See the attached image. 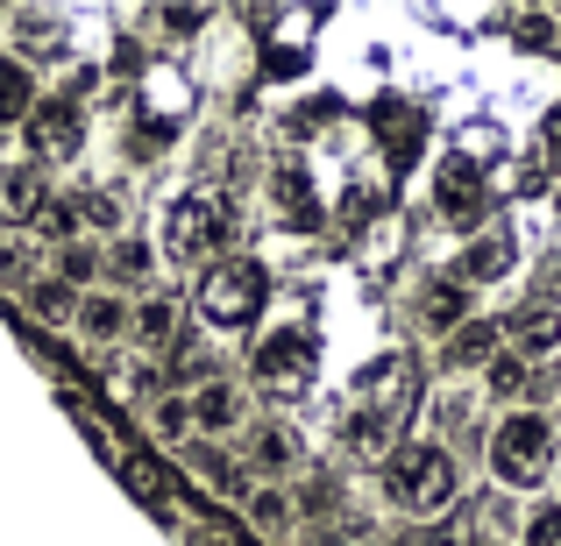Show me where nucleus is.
Wrapping results in <instances>:
<instances>
[{
  "instance_id": "f257e3e1",
  "label": "nucleus",
  "mask_w": 561,
  "mask_h": 546,
  "mask_svg": "<svg viewBox=\"0 0 561 546\" xmlns=\"http://www.w3.org/2000/svg\"><path fill=\"white\" fill-rule=\"evenodd\" d=\"M383 490H391V504L412 511V519H440V511L455 504V490H462V468H455L448 440H405V448L391 454V468H383Z\"/></svg>"
},
{
  "instance_id": "f03ea898",
  "label": "nucleus",
  "mask_w": 561,
  "mask_h": 546,
  "mask_svg": "<svg viewBox=\"0 0 561 546\" xmlns=\"http://www.w3.org/2000/svg\"><path fill=\"white\" fill-rule=\"evenodd\" d=\"M263 299H271V277H263V263H249V256H214L199 270V284H192L199 320H206V327H220V334L256 327Z\"/></svg>"
},
{
  "instance_id": "7ed1b4c3",
  "label": "nucleus",
  "mask_w": 561,
  "mask_h": 546,
  "mask_svg": "<svg viewBox=\"0 0 561 546\" xmlns=\"http://www.w3.org/2000/svg\"><path fill=\"white\" fill-rule=\"evenodd\" d=\"M554 468V419L534 405L505 411V419L491 426V476L505 483V490H540Z\"/></svg>"
},
{
  "instance_id": "20e7f679",
  "label": "nucleus",
  "mask_w": 561,
  "mask_h": 546,
  "mask_svg": "<svg viewBox=\"0 0 561 546\" xmlns=\"http://www.w3.org/2000/svg\"><path fill=\"white\" fill-rule=\"evenodd\" d=\"M256 391H271L277 405H299L306 391H313V369H320V348H313V334L306 327H277V334H263L256 341Z\"/></svg>"
},
{
  "instance_id": "39448f33",
  "label": "nucleus",
  "mask_w": 561,
  "mask_h": 546,
  "mask_svg": "<svg viewBox=\"0 0 561 546\" xmlns=\"http://www.w3.org/2000/svg\"><path fill=\"white\" fill-rule=\"evenodd\" d=\"M220 242H228V199H214V191H185L164 213V256L171 263H199L206 270Z\"/></svg>"
},
{
  "instance_id": "423d86ee",
  "label": "nucleus",
  "mask_w": 561,
  "mask_h": 546,
  "mask_svg": "<svg viewBox=\"0 0 561 546\" xmlns=\"http://www.w3.org/2000/svg\"><path fill=\"white\" fill-rule=\"evenodd\" d=\"M22 136H28V164H65V156H79V142H85L79 100H36Z\"/></svg>"
},
{
  "instance_id": "0eeeda50",
  "label": "nucleus",
  "mask_w": 561,
  "mask_h": 546,
  "mask_svg": "<svg viewBox=\"0 0 561 546\" xmlns=\"http://www.w3.org/2000/svg\"><path fill=\"white\" fill-rule=\"evenodd\" d=\"M43 199H50V191H43V164H0V220H8V228H28V220L43 213Z\"/></svg>"
},
{
  "instance_id": "6e6552de",
  "label": "nucleus",
  "mask_w": 561,
  "mask_h": 546,
  "mask_svg": "<svg viewBox=\"0 0 561 546\" xmlns=\"http://www.w3.org/2000/svg\"><path fill=\"white\" fill-rule=\"evenodd\" d=\"M185 419L199 426V433H234V426H242V391L220 383V376H206L199 391L185 397Z\"/></svg>"
},
{
  "instance_id": "1a4fd4ad",
  "label": "nucleus",
  "mask_w": 561,
  "mask_h": 546,
  "mask_svg": "<svg viewBox=\"0 0 561 546\" xmlns=\"http://www.w3.org/2000/svg\"><path fill=\"white\" fill-rule=\"evenodd\" d=\"M434 206L448 220H477L483 213V171L462 164V156H448V164H440V178H434Z\"/></svg>"
},
{
  "instance_id": "9d476101",
  "label": "nucleus",
  "mask_w": 561,
  "mask_h": 546,
  "mask_svg": "<svg viewBox=\"0 0 561 546\" xmlns=\"http://www.w3.org/2000/svg\"><path fill=\"white\" fill-rule=\"evenodd\" d=\"M512 263H519V242H512V228H483L477 242L462 248V263H455V270H462L469 284H497Z\"/></svg>"
},
{
  "instance_id": "9b49d317",
  "label": "nucleus",
  "mask_w": 561,
  "mask_h": 546,
  "mask_svg": "<svg viewBox=\"0 0 561 546\" xmlns=\"http://www.w3.org/2000/svg\"><path fill=\"white\" fill-rule=\"evenodd\" d=\"M71 320H79V334H85L93 348L128 341V299H114V291H85V299L71 305Z\"/></svg>"
},
{
  "instance_id": "f8f14e48",
  "label": "nucleus",
  "mask_w": 561,
  "mask_h": 546,
  "mask_svg": "<svg viewBox=\"0 0 561 546\" xmlns=\"http://www.w3.org/2000/svg\"><path fill=\"white\" fill-rule=\"evenodd\" d=\"M249 468H263V476H291L299 468V440H291V426H249Z\"/></svg>"
},
{
  "instance_id": "ddd939ff",
  "label": "nucleus",
  "mask_w": 561,
  "mask_h": 546,
  "mask_svg": "<svg viewBox=\"0 0 561 546\" xmlns=\"http://www.w3.org/2000/svg\"><path fill=\"white\" fill-rule=\"evenodd\" d=\"M185 468L206 483V490H220V497L242 490V462H234L228 448H214V440H185Z\"/></svg>"
},
{
  "instance_id": "4468645a",
  "label": "nucleus",
  "mask_w": 561,
  "mask_h": 546,
  "mask_svg": "<svg viewBox=\"0 0 561 546\" xmlns=\"http://www.w3.org/2000/svg\"><path fill=\"white\" fill-rule=\"evenodd\" d=\"M128 334H136L142 348H164L171 334H179V299H164V291L136 299V305H128Z\"/></svg>"
},
{
  "instance_id": "2eb2a0df",
  "label": "nucleus",
  "mask_w": 561,
  "mask_h": 546,
  "mask_svg": "<svg viewBox=\"0 0 561 546\" xmlns=\"http://www.w3.org/2000/svg\"><path fill=\"white\" fill-rule=\"evenodd\" d=\"M36 114V79L14 50H0V121H28Z\"/></svg>"
},
{
  "instance_id": "dca6fc26",
  "label": "nucleus",
  "mask_w": 561,
  "mask_h": 546,
  "mask_svg": "<svg viewBox=\"0 0 561 546\" xmlns=\"http://www.w3.org/2000/svg\"><path fill=\"white\" fill-rule=\"evenodd\" d=\"M150 242H136V234H122V242L107 248V256H100V270L107 277H122V284H142V277H150Z\"/></svg>"
},
{
  "instance_id": "f3484780",
  "label": "nucleus",
  "mask_w": 561,
  "mask_h": 546,
  "mask_svg": "<svg viewBox=\"0 0 561 546\" xmlns=\"http://www.w3.org/2000/svg\"><path fill=\"white\" fill-rule=\"evenodd\" d=\"M36 234L43 242H57V248H71L85 234V220H79V199H43V213H36Z\"/></svg>"
},
{
  "instance_id": "a211bd4d",
  "label": "nucleus",
  "mask_w": 561,
  "mask_h": 546,
  "mask_svg": "<svg viewBox=\"0 0 561 546\" xmlns=\"http://www.w3.org/2000/svg\"><path fill=\"white\" fill-rule=\"evenodd\" d=\"M271 199L277 206H285V213H291V228H313V191H306V171H277V178H271Z\"/></svg>"
},
{
  "instance_id": "6ab92c4d",
  "label": "nucleus",
  "mask_w": 561,
  "mask_h": 546,
  "mask_svg": "<svg viewBox=\"0 0 561 546\" xmlns=\"http://www.w3.org/2000/svg\"><path fill=\"white\" fill-rule=\"evenodd\" d=\"M249 525H256V533H285L291 525V497L285 490H249Z\"/></svg>"
},
{
  "instance_id": "aec40b11",
  "label": "nucleus",
  "mask_w": 561,
  "mask_h": 546,
  "mask_svg": "<svg viewBox=\"0 0 561 546\" xmlns=\"http://www.w3.org/2000/svg\"><path fill=\"white\" fill-rule=\"evenodd\" d=\"M483 383H491L497 397H519L526 391V362L519 356H491V362H483Z\"/></svg>"
},
{
  "instance_id": "412c9836",
  "label": "nucleus",
  "mask_w": 561,
  "mask_h": 546,
  "mask_svg": "<svg viewBox=\"0 0 561 546\" xmlns=\"http://www.w3.org/2000/svg\"><path fill=\"white\" fill-rule=\"evenodd\" d=\"M28 305H36L43 320H71V291L57 284V277H36V291H28Z\"/></svg>"
},
{
  "instance_id": "4be33fe9",
  "label": "nucleus",
  "mask_w": 561,
  "mask_h": 546,
  "mask_svg": "<svg viewBox=\"0 0 561 546\" xmlns=\"http://www.w3.org/2000/svg\"><path fill=\"white\" fill-rule=\"evenodd\" d=\"M14 36H22V43H43V50H57L65 22H57V14H14Z\"/></svg>"
},
{
  "instance_id": "5701e85b",
  "label": "nucleus",
  "mask_w": 561,
  "mask_h": 546,
  "mask_svg": "<svg viewBox=\"0 0 561 546\" xmlns=\"http://www.w3.org/2000/svg\"><path fill=\"white\" fill-rule=\"evenodd\" d=\"M526 546H561V504L526 511Z\"/></svg>"
},
{
  "instance_id": "b1692460",
  "label": "nucleus",
  "mask_w": 561,
  "mask_h": 546,
  "mask_svg": "<svg viewBox=\"0 0 561 546\" xmlns=\"http://www.w3.org/2000/svg\"><path fill=\"white\" fill-rule=\"evenodd\" d=\"M491 356H497L491 327H462V334H455V362H491Z\"/></svg>"
},
{
  "instance_id": "393cba45",
  "label": "nucleus",
  "mask_w": 561,
  "mask_h": 546,
  "mask_svg": "<svg viewBox=\"0 0 561 546\" xmlns=\"http://www.w3.org/2000/svg\"><path fill=\"white\" fill-rule=\"evenodd\" d=\"M85 277H100V256L71 242V248H65V277H57V284H85Z\"/></svg>"
},
{
  "instance_id": "a878e982",
  "label": "nucleus",
  "mask_w": 561,
  "mask_h": 546,
  "mask_svg": "<svg viewBox=\"0 0 561 546\" xmlns=\"http://www.w3.org/2000/svg\"><path fill=\"white\" fill-rule=\"evenodd\" d=\"M150 426H157V433H171V440H185V405H179V397H164V405H150Z\"/></svg>"
},
{
  "instance_id": "bb28decb",
  "label": "nucleus",
  "mask_w": 561,
  "mask_h": 546,
  "mask_svg": "<svg viewBox=\"0 0 561 546\" xmlns=\"http://www.w3.org/2000/svg\"><path fill=\"white\" fill-rule=\"evenodd\" d=\"M0 284H36V277H28V248L0 242Z\"/></svg>"
},
{
  "instance_id": "cd10ccee",
  "label": "nucleus",
  "mask_w": 561,
  "mask_h": 546,
  "mask_svg": "<svg viewBox=\"0 0 561 546\" xmlns=\"http://www.w3.org/2000/svg\"><path fill=\"white\" fill-rule=\"evenodd\" d=\"M455 313H462V291H455V284H448V291H434V299H426V320H434V327H448Z\"/></svg>"
},
{
  "instance_id": "c85d7f7f",
  "label": "nucleus",
  "mask_w": 561,
  "mask_h": 546,
  "mask_svg": "<svg viewBox=\"0 0 561 546\" xmlns=\"http://www.w3.org/2000/svg\"><path fill=\"white\" fill-rule=\"evenodd\" d=\"M548 142H554V150H561V107L548 114Z\"/></svg>"
}]
</instances>
